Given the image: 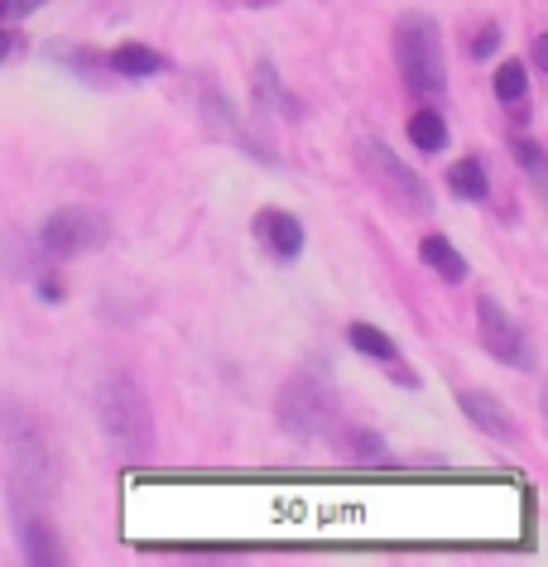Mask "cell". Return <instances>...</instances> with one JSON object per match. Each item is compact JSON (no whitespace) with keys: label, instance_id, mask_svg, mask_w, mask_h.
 I'll return each mask as SVG.
<instances>
[{"label":"cell","instance_id":"1","mask_svg":"<svg viewBox=\"0 0 548 567\" xmlns=\"http://www.w3.org/2000/svg\"><path fill=\"white\" fill-rule=\"evenodd\" d=\"M96 419H102V433L111 437V447H116L125 462L154 457V409L135 375L111 371L102 385H96Z\"/></svg>","mask_w":548,"mask_h":567},{"label":"cell","instance_id":"2","mask_svg":"<svg viewBox=\"0 0 548 567\" xmlns=\"http://www.w3.org/2000/svg\"><path fill=\"white\" fill-rule=\"evenodd\" d=\"M395 59H400V78L410 96L433 102L447 87V59H443V30L433 16H404L395 24Z\"/></svg>","mask_w":548,"mask_h":567},{"label":"cell","instance_id":"3","mask_svg":"<svg viewBox=\"0 0 548 567\" xmlns=\"http://www.w3.org/2000/svg\"><path fill=\"white\" fill-rule=\"evenodd\" d=\"M0 419H6V447H10V466H15V486L30 495L34 505L53 501V491H59V466H53V447H49L44 429H39V419L20 404H10Z\"/></svg>","mask_w":548,"mask_h":567},{"label":"cell","instance_id":"4","mask_svg":"<svg viewBox=\"0 0 548 567\" xmlns=\"http://www.w3.org/2000/svg\"><path fill=\"white\" fill-rule=\"evenodd\" d=\"M356 159H361V174L385 193V203H395L400 212H410V217H424V212H433V188L400 159L395 150L381 145L375 135H361Z\"/></svg>","mask_w":548,"mask_h":567},{"label":"cell","instance_id":"5","mask_svg":"<svg viewBox=\"0 0 548 567\" xmlns=\"http://www.w3.org/2000/svg\"><path fill=\"white\" fill-rule=\"evenodd\" d=\"M279 423L293 433V437H322L337 423V394L332 385H322L318 375L299 371L289 380L285 390H279Z\"/></svg>","mask_w":548,"mask_h":567},{"label":"cell","instance_id":"6","mask_svg":"<svg viewBox=\"0 0 548 567\" xmlns=\"http://www.w3.org/2000/svg\"><path fill=\"white\" fill-rule=\"evenodd\" d=\"M111 240V221L96 207H59L53 217L39 226V246L53 260H77L87 250H102Z\"/></svg>","mask_w":548,"mask_h":567},{"label":"cell","instance_id":"7","mask_svg":"<svg viewBox=\"0 0 548 567\" xmlns=\"http://www.w3.org/2000/svg\"><path fill=\"white\" fill-rule=\"evenodd\" d=\"M476 332H482V347H486L500 365H515V371H534V347H529L525 328H519L510 308H505L500 299H490V293H482V299H476Z\"/></svg>","mask_w":548,"mask_h":567},{"label":"cell","instance_id":"8","mask_svg":"<svg viewBox=\"0 0 548 567\" xmlns=\"http://www.w3.org/2000/svg\"><path fill=\"white\" fill-rule=\"evenodd\" d=\"M457 404H462V414H467L476 429L490 437V443H515V437H519L515 414L496 400V394H486V390H462V394H457Z\"/></svg>","mask_w":548,"mask_h":567},{"label":"cell","instance_id":"9","mask_svg":"<svg viewBox=\"0 0 548 567\" xmlns=\"http://www.w3.org/2000/svg\"><path fill=\"white\" fill-rule=\"evenodd\" d=\"M256 236H260V246H270L275 260H299L303 255V221L293 217V212H285V207L260 212Z\"/></svg>","mask_w":548,"mask_h":567},{"label":"cell","instance_id":"10","mask_svg":"<svg viewBox=\"0 0 548 567\" xmlns=\"http://www.w3.org/2000/svg\"><path fill=\"white\" fill-rule=\"evenodd\" d=\"M20 544H24V563H34V567L63 563V538L44 515H20Z\"/></svg>","mask_w":548,"mask_h":567},{"label":"cell","instance_id":"11","mask_svg":"<svg viewBox=\"0 0 548 567\" xmlns=\"http://www.w3.org/2000/svg\"><path fill=\"white\" fill-rule=\"evenodd\" d=\"M418 255H424V265L443 284H462V279H467V260H462L457 246L447 236H424V240H418Z\"/></svg>","mask_w":548,"mask_h":567},{"label":"cell","instance_id":"12","mask_svg":"<svg viewBox=\"0 0 548 567\" xmlns=\"http://www.w3.org/2000/svg\"><path fill=\"white\" fill-rule=\"evenodd\" d=\"M111 68H116L121 78H154L168 68V59L154 53L149 44H121V49H111Z\"/></svg>","mask_w":548,"mask_h":567},{"label":"cell","instance_id":"13","mask_svg":"<svg viewBox=\"0 0 548 567\" xmlns=\"http://www.w3.org/2000/svg\"><path fill=\"white\" fill-rule=\"evenodd\" d=\"M447 188H453L457 197H467V203H486L490 197V174L482 159H457L453 168H447Z\"/></svg>","mask_w":548,"mask_h":567},{"label":"cell","instance_id":"14","mask_svg":"<svg viewBox=\"0 0 548 567\" xmlns=\"http://www.w3.org/2000/svg\"><path fill=\"white\" fill-rule=\"evenodd\" d=\"M496 102L500 106H510L515 116H525V106H529V73H525V63H500L496 68Z\"/></svg>","mask_w":548,"mask_h":567},{"label":"cell","instance_id":"15","mask_svg":"<svg viewBox=\"0 0 548 567\" xmlns=\"http://www.w3.org/2000/svg\"><path fill=\"white\" fill-rule=\"evenodd\" d=\"M347 342L356 347L361 357H371V361H381V365H395V361H400V347L390 342L381 328H371V322H351V328H347Z\"/></svg>","mask_w":548,"mask_h":567},{"label":"cell","instance_id":"16","mask_svg":"<svg viewBox=\"0 0 548 567\" xmlns=\"http://www.w3.org/2000/svg\"><path fill=\"white\" fill-rule=\"evenodd\" d=\"M410 140L424 154H438V150H447V121L438 116V111H428V106L414 111L410 116Z\"/></svg>","mask_w":548,"mask_h":567},{"label":"cell","instance_id":"17","mask_svg":"<svg viewBox=\"0 0 548 567\" xmlns=\"http://www.w3.org/2000/svg\"><path fill=\"white\" fill-rule=\"evenodd\" d=\"M510 154L519 159V168H525V178L534 183V188H544V150H539V140L510 135Z\"/></svg>","mask_w":548,"mask_h":567},{"label":"cell","instance_id":"18","mask_svg":"<svg viewBox=\"0 0 548 567\" xmlns=\"http://www.w3.org/2000/svg\"><path fill=\"white\" fill-rule=\"evenodd\" d=\"M347 457H351V462H390V447H385L375 433H351Z\"/></svg>","mask_w":548,"mask_h":567},{"label":"cell","instance_id":"19","mask_svg":"<svg viewBox=\"0 0 548 567\" xmlns=\"http://www.w3.org/2000/svg\"><path fill=\"white\" fill-rule=\"evenodd\" d=\"M496 44H500V30H496V24H486V30L472 39V59H490V49H496Z\"/></svg>","mask_w":548,"mask_h":567},{"label":"cell","instance_id":"20","mask_svg":"<svg viewBox=\"0 0 548 567\" xmlns=\"http://www.w3.org/2000/svg\"><path fill=\"white\" fill-rule=\"evenodd\" d=\"M534 68H539V73H548V39H534Z\"/></svg>","mask_w":548,"mask_h":567},{"label":"cell","instance_id":"21","mask_svg":"<svg viewBox=\"0 0 548 567\" xmlns=\"http://www.w3.org/2000/svg\"><path fill=\"white\" fill-rule=\"evenodd\" d=\"M39 284H44V299H63V284L59 279H39Z\"/></svg>","mask_w":548,"mask_h":567},{"label":"cell","instance_id":"22","mask_svg":"<svg viewBox=\"0 0 548 567\" xmlns=\"http://www.w3.org/2000/svg\"><path fill=\"white\" fill-rule=\"evenodd\" d=\"M10 53H15V39H10L6 30H0V63H6V59H10Z\"/></svg>","mask_w":548,"mask_h":567},{"label":"cell","instance_id":"23","mask_svg":"<svg viewBox=\"0 0 548 567\" xmlns=\"http://www.w3.org/2000/svg\"><path fill=\"white\" fill-rule=\"evenodd\" d=\"M246 6H275V0H246Z\"/></svg>","mask_w":548,"mask_h":567},{"label":"cell","instance_id":"24","mask_svg":"<svg viewBox=\"0 0 548 567\" xmlns=\"http://www.w3.org/2000/svg\"><path fill=\"white\" fill-rule=\"evenodd\" d=\"M0 10H6V0H0Z\"/></svg>","mask_w":548,"mask_h":567}]
</instances>
